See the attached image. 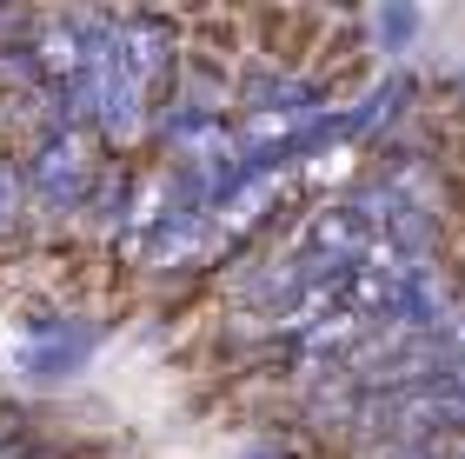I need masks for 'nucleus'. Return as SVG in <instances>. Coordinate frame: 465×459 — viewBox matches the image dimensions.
<instances>
[{"instance_id":"obj_1","label":"nucleus","mask_w":465,"mask_h":459,"mask_svg":"<svg viewBox=\"0 0 465 459\" xmlns=\"http://www.w3.org/2000/svg\"><path fill=\"white\" fill-rule=\"evenodd\" d=\"M100 174H107V154H100V140L87 127L34 134L27 160H20V180H27V206L34 214H80Z\"/></svg>"},{"instance_id":"obj_2","label":"nucleus","mask_w":465,"mask_h":459,"mask_svg":"<svg viewBox=\"0 0 465 459\" xmlns=\"http://www.w3.org/2000/svg\"><path fill=\"white\" fill-rule=\"evenodd\" d=\"M107 340V326L87 320V313H54V306H34L20 320V373L34 386H67L80 366L94 360V346Z\"/></svg>"},{"instance_id":"obj_3","label":"nucleus","mask_w":465,"mask_h":459,"mask_svg":"<svg viewBox=\"0 0 465 459\" xmlns=\"http://www.w3.org/2000/svg\"><path fill=\"white\" fill-rule=\"evenodd\" d=\"M180 27L166 14H134V20H114V60H120V87H134L146 107L166 100V80L180 67Z\"/></svg>"},{"instance_id":"obj_4","label":"nucleus","mask_w":465,"mask_h":459,"mask_svg":"<svg viewBox=\"0 0 465 459\" xmlns=\"http://www.w3.org/2000/svg\"><path fill=\"white\" fill-rule=\"evenodd\" d=\"M226 254V240H220V226L206 206H186V214H173L166 226H153L140 246V260H146V274H180V266H200V260H213Z\"/></svg>"},{"instance_id":"obj_5","label":"nucleus","mask_w":465,"mask_h":459,"mask_svg":"<svg viewBox=\"0 0 465 459\" xmlns=\"http://www.w3.org/2000/svg\"><path fill=\"white\" fill-rule=\"evenodd\" d=\"M419 100V80L412 74H386V80H372L366 94L352 100V107H332V140H372V134H386L406 120V107Z\"/></svg>"},{"instance_id":"obj_6","label":"nucleus","mask_w":465,"mask_h":459,"mask_svg":"<svg viewBox=\"0 0 465 459\" xmlns=\"http://www.w3.org/2000/svg\"><path fill=\"white\" fill-rule=\"evenodd\" d=\"M372 27H379V54H406L419 40V27H426V14L419 7H379Z\"/></svg>"},{"instance_id":"obj_7","label":"nucleus","mask_w":465,"mask_h":459,"mask_svg":"<svg viewBox=\"0 0 465 459\" xmlns=\"http://www.w3.org/2000/svg\"><path fill=\"white\" fill-rule=\"evenodd\" d=\"M27 214H34V206H27V180H20V160L0 154V240H7Z\"/></svg>"}]
</instances>
